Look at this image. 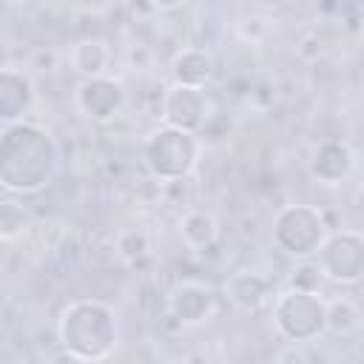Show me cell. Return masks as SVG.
<instances>
[{
    "label": "cell",
    "instance_id": "6da1fadb",
    "mask_svg": "<svg viewBox=\"0 0 364 364\" xmlns=\"http://www.w3.org/2000/svg\"><path fill=\"white\" fill-rule=\"evenodd\" d=\"M60 165L51 134L34 122H9L0 131V185L14 193L43 191Z\"/></svg>",
    "mask_w": 364,
    "mask_h": 364
},
{
    "label": "cell",
    "instance_id": "7a4b0ae2",
    "mask_svg": "<svg viewBox=\"0 0 364 364\" xmlns=\"http://www.w3.org/2000/svg\"><path fill=\"white\" fill-rule=\"evenodd\" d=\"M117 316L105 301L77 299L60 310L57 341L77 361H102L117 347Z\"/></svg>",
    "mask_w": 364,
    "mask_h": 364
},
{
    "label": "cell",
    "instance_id": "3957f363",
    "mask_svg": "<svg viewBox=\"0 0 364 364\" xmlns=\"http://www.w3.org/2000/svg\"><path fill=\"white\" fill-rule=\"evenodd\" d=\"M196 156H199L196 134L179 131V128H171V125H162V128L151 131V136L142 145L145 168L159 182H179V179H185L193 171Z\"/></svg>",
    "mask_w": 364,
    "mask_h": 364
},
{
    "label": "cell",
    "instance_id": "277c9868",
    "mask_svg": "<svg viewBox=\"0 0 364 364\" xmlns=\"http://www.w3.org/2000/svg\"><path fill=\"white\" fill-rule=\"evenodd\" d=\"M273 324L282 338L313 344L324 333V299L318 290L287 287L273 299Z\"/></svg>",
    "mask_w": 364,
    "mask_h": 364
},
{
    "label": "cell",
    "instance_id": "5b68a950",
    "mask_svg": "<svg viewBox=\"0 0 364 364\" xmlns=\"http://www.w3.org/2000/svg\"><path fill=\"white\" fill-rule=\"evenodd\" d=\"M324 236H327L324 213L313 205H284L273 219V245L293 259L316 256Z\"/></svg>",
    "mask_w": 364,
    "mask_h": 364
},
{
    "label": "cell",
    "instance_id": "8992f818",
    "mask_svg": "<svg viewBox=\"0 0 364 364\" xmlns=\"http://www.w3.org/2000/svg\"><path fill=\"white\" fill-rule=\"evenodd\" d=\"M318 270L324 279L338 284H355L364 273V239L358 230H336L327 233L321 247L316 250Z\"/></svg>",
    "mask_w": 364,
    "mask_h": 364
},
{
    "label": "cell",
    "instance_id": "52a82bcc",
    "mask_svg": "<svg viewBox=\"0 0 364 364\" xmlns=\"http://www.w3.org/2000/svg\"><path fill=\"white\" fill-rule=\"evenodd\" d=\"M77 111L91 122H111L122 105H125V88L119 80L102 74V77H85L74 91Z\"/></svg>",
    "mask_w": 364,
    "mask_h": 364
},
{
    "label": "cell",
    "instance_id": "ba28073f",
    "mask_svg": "<svg viewBox=\"0 0 364 364\" xmlns=\"http://www.w3.org/2000/svg\"><path fill=\"white\" fill-rule=\"evenodd\" d=\"M159 117L165 125L196 134L208 119V97L205 88L191 85H168L159 100Z\"/></svg>",
    "mask_w": 364,
    "mask_h": 364
},
{
    "label": "cell",
    "instance_id": "9c48e42d",
    "mask_svg": "<svg viewBox=\"0 0 364 364\" xmlns=\"http://www.w3.org/2000/svg\"><path fill=\"white\" fill-rule=\"evenodd\" d=\"M168 313L182 327H199L216 313V293L202 282H179L168 293Z\"/></svg>",
    "mask_w": 364,
    "mask_h": 364
},
{
    "label": "cell",
    "instance_id": "30bf717a",
    "mask_svg": "<svg viewBox=\"0 0 364 364\" xmlns=\"http://www.w3.org/2000/svg\"><path fill=\"white\" fill-rule=\"evenodd\" d=\"M353 165H355L353 148L344 139H336V136L321 139L310 151V159H307L310 176L321 185H341L347 179V173L353 171Z\"/></svg>",
    "mask_w": 364,
    "mask_h": 364
},
{
    "label": "cell",
    "instance_id": "8fae6325",
    "mask_svg": "<svg viewBox=\"0 0 364 364\" xmlns=\"http://www.w3.org/2000/svg\"><path fill=\"white\" fill-rule=\"evenodd\" d=\"M225 296L233 307H239L245 313H256L273 301V282L253 270H236L225 282Z\"/></svg>",
    "mask_w": 364,
    "mask_h": 364
},
{
    "label": "cell",
    "instance_id": "7c38bea8",
    "mask_svg": "<svg viewBox=\"0 0 364 364\" xmlns=\"http://www.w3.org/2000/svg\"><path fill=\"white\" fill-rule=\"evenodd\" d=\"M34 102V91L26 74L0 68V122H20Z\"/></svg>",
    "mask_w": 364,
    "mask_h": 364
},
{
    "label": "cell",
    "instance_id": "4fadbf2b",
    "mask_svg": "<svg viewBox=\"0 0 364 364\" xmlns=\"http://www.w3.org/2000/svg\"><path fill=\"white\" fill-rule=\"evenodd\" d=\"M216 63L210 57V51L205 48H182L173 54L171 60V77L176 85H191V88H205L213 80Z\"/></svg>",
    "mask_w": 364,
    "mask_h": 364
},
{
    "label": "cell",
    "instance_id": "5bb4252c",
    "mask_svg": "<svg viewBox=\"0 0 364 364\" xmlns=\"http://www.w3.org/2000/svg\"><path fill=\"white\" fill-rule=\"evenodd\" d=\"M71 65L77 74L85 77H102L111 65V51L102 40H80L71 48Z\"/></svg>",
    "mask_w": 364,
    "mask_h": 364
},
{
    "label": "cell",
    "instance_id": "9a60e30c",
    "mask_svg": "<svg viewBox=\"0 0 364 364\" xmlns=\"http://www.w3.org/2000/svg\"><path fill=\"white\" fill-rule=\"evenodd\" d=\"M179 236L188 247L193 250H205L216 242L219 236V225L216 219L208 213V210H188L182 219H179Z\"/></svg>",
    "mask_w": 364,
    "mask_h": 364
},
{
    "label": "cell",
    "instance_id": "2e32d148",
    "mask_svg": "<svg viewBox=\"0 0 364 364\" xmlns=\"http://www.w3.org/2000/svg\"><path fill=\"white\" fill-rule=\"evenodd\" d=\"M324 330L333 336H355L361 330V310L353 299H330L324 301Z\"/></svg>",
    "mask_w": 364,
    "mask_h": 364
},
{
    "label": "cell",
    "instance_id": "e0dca14e",
    "mask_svg": "<svg viewBox=\"0 0 364 364\" xmlns=\"http://www.w3.org/2000/svg\"><path fill=\"white\" fill-rule=\"evenodd\" d=\"M148 250H151V239H148V233H145L142 228H128V230H122V233L117 236V253H119L128 264H134V262H139L142 256H148Z\"/></svg>",
    "mask_w": 364,
    "mask_h": 364
},
{
    "label": "cell",
    "instance_id": "ac0fdd59",
    "mask_svg": "<svg viewBox=\"0 0 364 364\" xmlns=\"http://www.w3.org/2000/svg\"><path fill=\"white\" fill-rule=\"evenodd\" d=\"M185 0H151V6L154 9H159V11H171V9H179Z\"/></svg>",
    "mask_w": 364,
    "mask_h": 364
},
{
    "label": "cell",
    "instance_id": "d6986e66",
    "mask_svg": "<svg viewBox=\"0 0 364 364\" xmlns=\"http://www.w3.org/2000/svg\"><path fill=\"white\" fill-rule=\"evenodd\" d=\"M9 3H17V6H26V3H34V0H9Z\"/></svg>",
    "mask_w": 364,
    "mask_h": 364
}]
</instances>
